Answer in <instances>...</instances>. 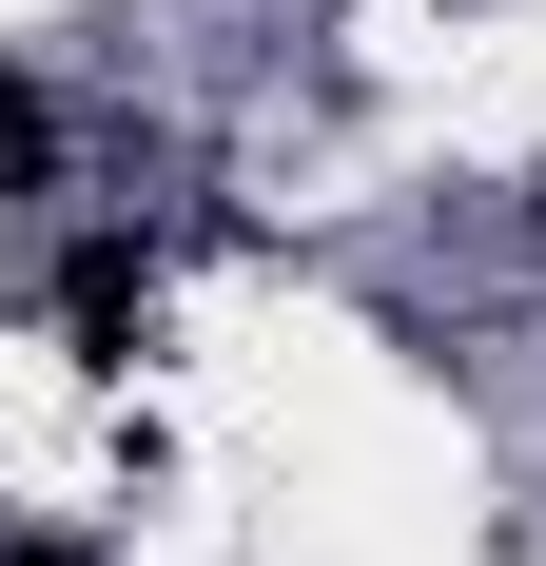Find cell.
Instances as JSON below:
<instances>
[{
    "label": "cell",
    "mask_w": 546,
    "mask_h": 566,
    "mask_svg": "<svg viewBox=\"0 0 546 566\" xmlns=\"http://www.w3.org/2000/svg\"><path fill=\"white\" fill-rule=\"evenodd\" d=\"M59 333H78V371H137V333H157V254L98 234V254L59 274Z\"/></svg>",
    "instance_id": "6da1fadb"
},
{
    "label": "cell",
    "mask_w": 546,
    "mask_h": 566,
    "mask_svg": "<svg viewBox=\"0 0 546 566\" xmlns=\"http://www.w3.org/2000/svg\"><path fill=\"white\" fill-rule=\"evenodd\" d=\"M40 157V78H20V59H0V176Z\"/></svg>",
    "instance_id": "7a4b0ae2"
},
{
    "label": "cell",
    "mask_w": 546,
    "mask_h": 566,
    "mask_svg": "<svg viewBox=\"0 0 546 566\" xmlns=\"http://www.w3.org/2000/svg\"><path fill=\"white\" fill-rule=\"evenodd\" d=\"M0 566H78V547H0Z\"/></svg>",
    "instance_id": "3957f363"
}]
</instances>
